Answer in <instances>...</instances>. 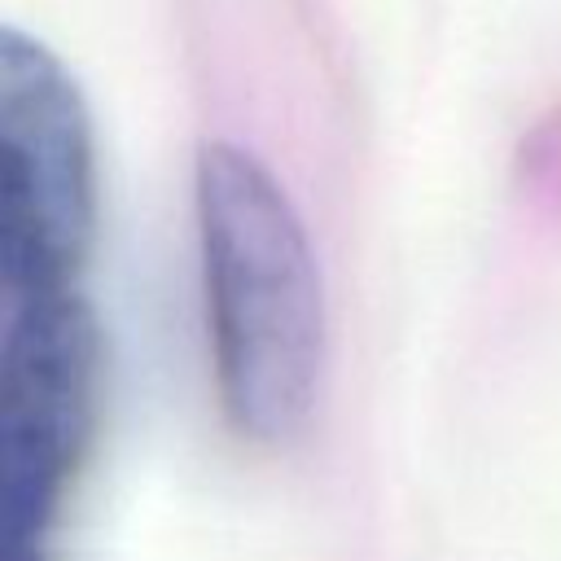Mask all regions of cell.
I'll use <instances>...</instances> for the list:
<instances>
[{"label": "cell", "mask_w": 561, "mask_h": 561, "mask_svg": "<svg viewBox=\"0 0 561 561\" xmlns=\"http://www.w3.org/2000/svg\"><path fill=\"white\" fill-rule=\"evenodd\" d=\"M210 373L228 430L259 447L302 434L324 368V289L280 180L241 145L193 162Z\"/></svg>", "instance_id": "obj_1"}, {"label": "cell", "mask_w": 561, "mask_h": 561, "mask_svg": "<svg viewBox=\"0 0 561 561\" xmlns=\"http://www.w3.org/2000/svg\"><path fill=\"white\" fill-rule=\"evenodd\" d=\"M96 237L83 92L35 35H0V280L13 302L79 289Z\"/></svg>", "instance_id": "obj_2"}, {"label": "cell", "mask_w": 561, "mask_h": 561, "mask_svg": "<svg viewBox=\"0 0 561 561\" xmlns=\"http://www.w3.org/2000/svg\"><path fill=\"white\" fill-rule=\"evenodd\" d=\"M101 390V329L79 289L13 302L0 359V561H48Z\"/></svg>", "instance_id": "obj_3"}]
</instances>
